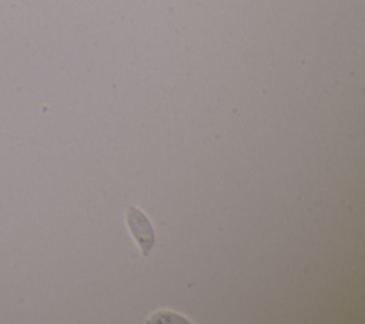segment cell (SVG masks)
Returning <instances> with one entry per match:
<instances>
[{"label":"cell","mask_w":365,"mask_h":324,"mask_svg":"<svg viewBox=\"0 0 365 324\" xmlns=\"http://www.w3.org/2000/svg\"><path fill=\"white\" fill-rule=\"evenodd\" d=\"M127 224H128V228H130L133 237L138 243L143 255L147 257L150 254V251L154 245V240H155L151 221L140 208L130 206L127 208Z\"/></svg>","instance_id":"cell-1"},{"label":"cell","mask_w":365,"mask_h":324,"mask_svg":"<svg viewBox=\"0 0 365 324\" xmlns=\"http://www.w3.org/2000/svg\"><path fill=\"white\" fill-rule=\"evenodd\" d=\"M150 323H188L185 318L170 311H161L150 318Z\"/></svg>","instance_id":"cell-2"}]
</instances>
